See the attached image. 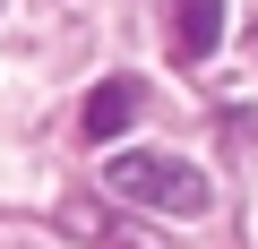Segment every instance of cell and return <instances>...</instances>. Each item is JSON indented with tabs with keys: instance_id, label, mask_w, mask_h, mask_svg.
<instances>
[{
	"instance_id": "1",
	"label": "cell",
	"mask_w": 258,
	"mask_h": 249,
	"mask_svg": "<svg viewBox=\"0 0 258 249\" xmlns=\"http://www.w3.org/2000/svg\"><path fill=\"white\" fill-rule=\"evenodd\" d=\"M103 181H112V198H138V206H164V215H207V172L181 163V155H112Z\"/></svg>"
},
{
	"instance_id": "2",
	"label": "cell",
	"mask_w": 258,
	"mask_h": 249,
	"mask_svg": "<svg viewBox=\"0 0 258 249\" xmlns=\"http://www.w3.org/2000/svg\"><path fill=\"white\" fill-rule=\"evenodd\" d=\"M164 43H172V60H207L224 43V0H172L164 9Z\"/></svg>"
},
{
	"instance_id": "3",
	"label": "cell",
	"mask_w": 258,
	"mask_h": 249,
	"mask_svg": "<svg viewBox=\"0 0 258 249\" xmlns=\"http://www.w3.org/2000/svg\"><path fill=\"white\" fill-rule=\"evenodd\" d=\"M138 103H147V86H138V77H103V86L86 95V138H95V146H112L129 120H138Z\"/></svg>"
},
{
	"instance_id": "4",
	"label": "cell",
	"mask_w": 258,
	"mask_h": 249,
	"mask_svg": "<svg viewBox=\"0 0 258 249\" xmlns=\"http://www.w3.org/2000/svg\"><path fill=\"white\" fill-rule=\"evenodd\" d=\"M215 146H224V155H241V163H258V112H241V103H232V112H215Z\"/></svg>"
},
{
	"instance_id": "5",
	"label": "cell",
	"mask_w": 258,
	"mask_h": 249,
	"mask_svg": "<svg viewBox=\"0 0 258 249\" xmlns=\"http://www.w3.org/2000/svg\"><path fill=\"white\" fill-rule=\"evenodd\" d=\"M69 232H78V240H103V215H95V206L78 198V206H69Z\"/></svg>"
}]
</instances>
